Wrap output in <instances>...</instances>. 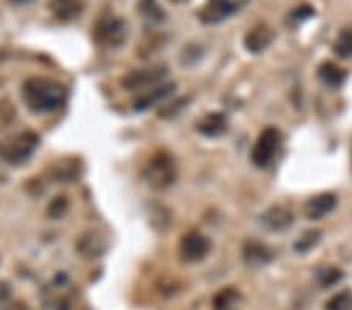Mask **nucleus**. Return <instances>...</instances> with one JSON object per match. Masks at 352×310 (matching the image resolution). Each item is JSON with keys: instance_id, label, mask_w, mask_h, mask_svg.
I'll use <instances>...</instances> for the list:
<instances>
[{"instance_id": "6e6552de", "label": "nucleus", "mask_w": 352, "mask_h": 310, "mask_svg": "<svg viewBox=\"0 0 352 310\" xmlns=\"http://www.w3.org/2000/svg\"><path fill=\"white\" fill-rule=\"evenodd\" d=\"M212 250V243L206 235L199 232H188L180 240V257L188 263L204 261Z\"/></svg>"}, {"instance_id": "6ab92c4d", "label": "nucleus", "mask_w": 352, "mask_h": 310, "mask_svg": "<svg viewBox=\"0 0 352 310\" xmlns=\"http://www.w3.org/2000/svg\"><path fill=\"white\" fill-rule=\"evenodd\" d=\"M333 52L340 58H351L352 56V28H346L340 33L337 41L333 44Z\"/></svg>"}, {"instance_id": "0eeeda50", "label": "nucleus", "mask_w": 352, "mask_h": 310, "mask_svg": "<svg viewBox=\"0 0 352 310\" xmlns=\"http://www.w3.org/2000/svg\"><path fill=\"white\" fill-rule=\"evenodd\" d=\"M169 71L166 66L157 65V66H149L143 67V69H135L129 72L127 76L122 77L121 85L122 88L129 89V91H135V89H141L144 87H149V85H154L160 80H164L168 77Z\"/></svg>"}, {"instance_id": "393cba45", "label": "nucleus", "mask_w": 352, "mask_h": 310, "mask_svg": "<svg viewBox=\"0 0 352 310\" xmlns=\"http://www.w3.org/2000/svg\"><path fill=\"white\" fill-rule=\"evenodd\" d=\"M67 207H69V201H67L66 196H56L50 201L47 215L52 219H60L67 212Z\"/></svg>"}, {"instance_id": "a211bd4d", "label": "nucleus", "mask_w": 352, "mask_h": 310, "mask_svg": "<svg viewBox=\"0 0 352 310\" xmlns=\"http://www.w3.org/2000/svg\"><path fill=\"white\" fill-rule=\"evenodd\" d=\"M138 13L143 16L144 19L151 22H157L160 24L166 19V11H164L157 0H140L138 3Z\"/></svg>"}, {"instance_id": "423d86ee", "label": "nucleus", "mask_w": 352, "mask_h": 310, "mask_svg": "<svg viewBox=\"0 0 352 310\" xmlns=\"http://www.w3.org/2000/svg\"><path fill=\"white\" fill-rule=\"evenodd\" d=\"M248 2L249 0H207L206 7L199 13V19L208 25L219 24L243 10Z\"/></svg>"}, {"instance_id": "4be33fe9", "label": "nucleus", "mask_w": 352, "mask_h": 310, "mask_svg": "<svg viewBox=\"0 0 352 310\" xmlns=\"http://www.w3.org/2000/svg\"><path fill=\"white\" fill-rule=\"evenodd\" d=\"M343 278V273L340 272L338 268H335V267H327V268H321L320 272L316 273V279H318V282H320V284L322 285V287H332V285H335L337 284V282Z\"/></svg>"}, {"instance_id": "9d476101", "label": "nucleus", "mask_w": 352, "mask_h": 310, "mask_svg": "<svg viewBox=\"0 0 352 310\" xmlns=\"http://www.w3.org/2000/svg\"><path fill=\"white\" fill-rule=\"evenodd\" d=\"M109 250L107 239L96 230L85 232L77 241V251L85 258H98L102 257Z\"/></svg>"}, {"instance_id": "39448f33", "label": "nucleus", "mask_w": 352, "mask_h": 310, "mask_svg": "<svg viewBox=\"0 0 352 310\" xmlns=\"http://www.w3.org/2000/svg\"><path fill=\"white\" fill-rule=\"evenodd\" d=\"M282 146V133L276 127H266L255 141L251 160L257 168H268L276 160Z\"/></svg>"}, {"instance_id": "20e7f679", "label": "nucleus", "mask_w": 352, "mask_h": 310, "mask_svg": "<svg viewBox=\"0 0 352 310\" xmlns=\"http://www.w3.org/2000/svg\"><path fill=\"white\" fill-rule=\"evenodd\" d=\"M94 41L100 47H121L127 39V24L121 18L113 14L102 16L94 25Z\"/></svg>"}, {"instance_id": "5701e85b", "label": "nucleus", "mask_w": 352, "mask_h": 310, "mask_svg": "<svg viewBox=\"0 0 352 310\" xmlns=\"http://www.w3.org/2000/svg\"><path fill=\"white\" fill-rule=\"evenodd\" d=\"M314 16H315V10L311 8L310 5L302 3L294 10H292V13L288 14V22L293 25H299V24H302L304 21L314 18Z\"/></svg>"}, {"instance_id": "f8f14e48", "label": "nucleus", "mask_w": 352, "mask_h": 310, "mask_svg": "<svg viewBox=\"0 0 352 310\" xmlns=\"http://www.w3.org/2000/svg\"><path fill=\"white\" fill-rule=\"evenodd\" d=\"M272 257H274V254L263 241L249 240L243 246V261L251 268L265 267L272 261Z\"/></svg>"}, {"instance_id": "1a4fd4ad", "label": "nucleus", "mask_w": 352, "mask_h": 310, "mask_svg": "<svg viewBox=\"0 0 352 310\" xmlns=\"http://www.w3.org/2000/svg\"><path fill=\"white\" fill-rule=\"evenodd\" d=\"M260 225L268 232H283L289 229L294 223L293 212L287 207L272 206L260 217Z\"/></svg>"}, {"instance_id": "f257e3e1", "label": "nucleus", "mask_w": 352, "mask_h": 310, "mask_svg": "<svg viewBox=\"0 0 352 310\" xmlns=\"http://www.w3.org/2000/svg\"><path fill=\"white\" fill-rule=\"evenodd\" d=\"M66 88L52 78L32 77L22 85V99L35 113L55 111L66 102Z\"/></svg>"}, {"instance_id": "2eb2a0df", "label": "nucleus", "mask_w": 352, "mask_h": 310, "mask_svg": "<svg viewBox=\"0 0 352 310\" xmlns=\"http://www.w3.org/2000/svg\"><path fill=\"white\" fill-rule=\"evenodd\" d=\"M175 89H177V83H174V82L163 83L162 87L154 88L152 91L140 96V98L133 102V109H135V111L149 110L152 105H155L157 102H160V100L169 98V96H171Z\"/></svg>"}, {"instance_id": "7ed1b4c3", "label": "nucleus", "mask_w": 352, "mask_h": 310, "mask_svg": "<svg viewBox=\"0 0 352 310\" xmlns=\"http://www.w3.org/2000/svg\"><path fill=\"white\" fill-rule=\"evenodd\" d=\"M143 179L155 190L171 187L177 179V166L173 157L163 151L152 155L143 169Z\"/></svg>"}, {"instance_id": "412c9836", "label": "nucleus", "mask_w": 352, "mask_h": 310, "mask_svg": "<svg viewBox=\"0 0 352 310\" xmlns=\"http://www.w3.org/2000/svg\"><path fill=\"white\" fill-rule=\"evenodd\" d=\"M320 241H321V232L310 229V230H307V232H304L296 240V243H294V250H296L300 254L309 252L310 250H314V247L318 243H320Z\"/></svg>"}, {"instance_id": "b1692460", "label": "nucleus", "mask_w": 352, "mask_h": 310, "mask_svg": "<svg viewBox=\"0 0 352 310\" xmlns=\"http://www.w3.org/2000/svg\"><path fill=\"white\" fill-rule=\"evenodd\" d=\"M326 310H352V291H342L326 304Z\"/></svg>"}, {"instance_id": "9b49d317", "label": "nucleus", "mask_w": 352, "mask_h": 310, "mask_svg": "<svg viewBox=\"0 0 352 310\" xmlns=\"http://www.w3.org/2000/svg\"><path fill=\"white\" fill-rule=\"evenodd\" d=\"M338 204L337 196L333 193H321L316 195L305 202L304 207V213L307 219H311V221H318V219L327 217L335 207Z\"/></svg>"}, {"instance_id": "dca6fc26", "label": "nucleus", "mask_w": 352, "mask_h": 310, "mask_svg": "<svg viewBox=\"0 0 352 310\" xmlns=\"http://www.w3.org/2000/svg\"><path fill=\"white\" fill-rule=\"evenodd\" d=\"M49 10L56 19L69 22L83 13L82 0H49Z\"/></svg>"}, {"instance_id": "f3484780", "label": "nucleus", "mask_w": 352, "mask_h": 310, "mask_svg": "<svg viewBox=\"0 0 352 310\" xmlns=\"http://www.w3.org/2000/svg\"><path fill=\"white\" fill-rule=\"evenodd\" d=\"M318 77L322 83H326L331 88H338L346 82L348 78V71L343 69L342 66L332 63V61H326L318 69Z\"/></svg>"}, {"instance_id": "f03ea898", "label": "nucleus", "mask_w": 352, "mask_h": 310, "mask_svg": "<svg viewBox=\"0 0 352 310\" xmlns=\"http://www.w3.org/2000/svg\"><path fill=\"white\" fill-rule=\"evenodd\" d=\"M38 146V133L32 131L16 133L13 137L0 141V159L10 163V165H22V163L32 159Z\"/></svg>"}, {"instance_id": "a878e982", "label": "nucleus", "mask_w": 352, "mask_h": 310, "mask_svg": "<svg viewBox=\"0 0 352 310\" xmlns=\"http://www.w3.org/2000/svg\"><path fill=\"white\" fill-rule=\"evenodd\" d=\"M10 2L14 3V5H28V3L35 2V0H10Z\"/></svg>"}, {"instance_id": "ddd939ff", "label": "nucleus", "mask_w": 352, "mask_h": 310, "mask_svg": "<svg viewBox=\"0 0 352 310\" xmlns=\"http://www.w3.org/2000/svg\"><path fill=\"white\" fill-rule=\"evenodd\" d=\"M272 39H274L272 28L266 24H257L244 36V47L251 54H262L271 46Z\"/></svg>"}, {"instance_id": "4468645a", "label": "nucleus", "mask_w": 352, "mask_h": 310, "mask_svg": "<svg viewBox=\"0 0 352 310\" xmlns=\"http://www.w3.org/2000/svg\"><path fill=\"white\" fill-rule=\"evenodd\" d=\"M229 131V120L224 113H208L197 122V132L207 138H218Z\"/></svg>"}, {"instance_id": "aec40b11", "label": "nucleus", "mask_w": 352, "mask_h": 310, "mask_svg": "<svg viewBox=\"0 0 352 310\" xmlns=\"http://www.w3.org/2000/svg\"><path fill=\"white\" fill-rule=\"evenodd\" d=\"M238 300H240V293L234 289H224L213 298V309L214 310H230L235 306Z\"/></svg>"}]
</instances>
